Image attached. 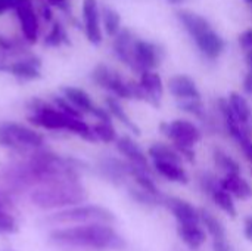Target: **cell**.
Here are the masks:
<instances>
[{
    "mask_svg": "<svg viewBox=\"0 0 252 251\" xmlns=\"http://www.w3.org/2000/svg\"><path fill=\"white\" fill-rule=\"evenodd\" d=\"M83 169H86L83 161L41 148L7 166L3 170V182L9 192H31L55 182L80 180V170Z\"/></svg>",
    "mask_w": 252,
    "mask_h": 251,
    "instance_id": "6da1fadb",
    "label": "cell"
},
{
    "mask_svg": "<svg viewBox=\"0 0 252 251\" xmlns=\"http://www.w3.org/2000/svg\"><path fill=\"white\" fill-rule=\"evenodd\" d=\"M49 244L58 249L105 251L123 250L126 241L123 237L106 223L75 225L58 228L49 232Z\"/></svg>",
    "mask_w": 252,
    "mask_h": 251,
    "instance_id": "7a4b0ae2",
    "label": "cell"
},
{
    "mask_svg": "<svg viewBox=\"0 0 252 251\" xmlns=\"http://www.w3.org/2000/svg\"><path fill=\"white\" fill-rule=\"evenodd\" d=\"M28 108L31 111V114L27 117L28 123L35 127L53 130V132L65 130L68 133L80 136L81 139H84L87 142L97 141L92 132V127L86 121H83V118L71 117V115L62 112L53 104H49L43 99H32L28 104Z\"/></svg>",
    "mask_w": 252,
    "mask_h": 251,
    "instance_id": "3957f363",
    "label": "cell"
},
{
    "mask_svg": "<svg viewBox=\"0 0 252 251\" xmlns=\"http://www.w3.org/2000/svg\"><path fill=\"white\" fill-rule=\"evenodd\" d=\"M89 200V192L80 180H62L35 188L30 192V201L40 210H65L81 206Z\"/></svg>",
    "mask_w": 252,
    "mask_h": 251,
    "instance_id": "277c9868",
    "label": "cell"
},
{
    "mask_svg": "<svg viewBox=\"0 0 252 251\" xmlns=\"http://www.w3.org/2000/svg\"><path fill=\"white\" fill-rule=\"evenodd\" d=\"M176 15L180 24L188 31V34L195 41L199 52L207 59L214 61L220 58V55L226 49V41L205 16L189 9H180Z\"/></svg>",
    "mask_w": 252,
    "mask_h": 251,
    "instance_id": "5b68a950",
    "label": "cell"
},
{
    "mask_svg": "<svg viewBox=\"0 0 252 251\" xmlns=\"http://www.w3.org/2000/svg\"><path fill=\"white\" fill-rule=\"evenodd\" d=\"M44 143V136L30 126L16 121L0 124V146L21 157H27L37 149L46 148Z\"/></svg>",
    "mask_w": 252,
    "mask_h": 251,
    "instance_id": "8992f818",
    "label": "cell"
},
{
    "mask_svg": "<svg viewBox=\"0 0 252 251\" xmlns=\"http://www.w3.org/2000/svg\"><path fill=\"white\" fill-rule=\"evenodd\" d=\"M115 220V216L108 209L97 204H81L69 207L65 210L55 212L43 219L44 223L52 226L63 225H90V223H106L111 225Z\"/></svg>",
    "mask_w": 252,
    "mask_h": 251,
    "instance_id": "52a82bcc",
    "label": "cell"
},
{
    "mask_svg": "<svg viewBox=\"0 0 252 251\" xmlns=\"http://www.w3.org/2000/svg\"><path fill=\"white\" fill-rule=\"evenodd\" d=\"M90 77H92V81L96 86L108 90L115 98H118V99H133L128 81H126L117 71L111 70L108 65H105V64L96 65L93 68Z\"/></svg>",
    "mask_w": 252,
    "mask_h": 251,
    "instance_id": "ba28073f",
    "label": "cell"
},
{
    "mask_svg": "<svg viewBox=\"0 0 252 251\" xmlns=\"http://www.w3.org/2000/svg\"><path fill=\"white\" fill-rule=\"evenodd\" d=\"M161 132L173 142V146L193 148L202 138L201 130L188 120H174L171 123H161Z\"/></svg>",
    "mask_w": 252,
    "mask_h": 251,
    "instance_id": "9c48e42d",
    "label": "cell"
},
{
    "mask_svg": "<svg viewBox=\"0 0 252 251\" xmlns=\"http://www.w3.org/2000/svg\"><path fill=\"white\" fill-rule=\"evenodd\" d=\"M162 59V50L158 44L137 38L133 44V68L137 72L145 71H154L157 67H159Z\"/></svg>",
    "mask_w": 252,
    "mask_h": 251,
    "instance_id": "30bf717a",
    "label": "cell"
},
{
    "mask_svg": "<svg viewBox=\"0 0 252 251\" xmlns=\"http://www.w3.org/2000/svg\"><path fill=\"white\" fill-rule=\"evenodd\" d=\"M83 22L87 40L92 44H100L103 38L100 7L97 0H83Z\"/></svg>",
    "mask_w": 252,
    "mask_h": 251,
    "instance_id": "8fae6325",
    "label": "cell"
},
{
    "mask_svg": "<svg viewBox=\"0 0 252 251\" xmlns=\"http://www.w3.org/2000/svg\"><path fill=\"white\" fill-rule=\"evenodd\" d=\"M97 170L102 175V178H105L108 182L114 185H123L128 176H133L136 166H133L128 161H123L120 158L105 157L99 161Z\"/></svg>",
    "mask_w": 252,
    "mask_h": 251,
    "instance_id": "7c38bea8",
    "label": "cell"
},
{
    "mask_svg": "<svg viewBox=\"0 0 252 251\" xmlns=\"http://www.w3.org/2000/svg\"><path fill=\"white\" fill-rule=\"evenodd\" d=\"M13 12L19 21V27H21L24 40L30 44L37 43L38 34H40V22H38V16L35 13L32 0L18 6Z\"/></svg>",
    "mask_w": 252,
    "mask_h": 251,
    "instance_id": "4fadbf2b",
    "label": "cell"
},
{
    "mask_svg": "<svg viewBox=\"0 0 252 251\" xmlns=\"http://www.w3.org/2000/svg\"><path fill=\"white\" fill-rule=\"evenodd\" d=\"M6 72L24 81L38 80L41 77V61L32 53H25L18 59L9 62Z\"/></svg>",
    "mask_w": 252,
    "mask_h": 251,
    "instance_id": "5bb4252c",
    "label": "cell"
},
{
    "mask_svg": "<svg viewBox=\"0 0 252 251\" xmlns=\"http://www.w3.org/2000/svg\"><path fill=\"white\" fill-rule=\"evenodd\" d=\"M161 206L167 207L171 215L176 217V220L179 222V225H199L201 219H199V210L195 209L190 203L177 198V197H162V203Z\"/></svg>",
    "mask_w": 252,
    "mask_h": 251,
    "instance_id": "9a60e30c",
    "label": "cell"
},
{
    "mask_svg": "<svg viewBox=\"0 0 252 251\" xmlns=\"http://www.w3.org/2000/svg\"><path fill=\"white\" fill-rule=\"evenodd\" d=\"M115 146L118 149V152L121 155L126 157V160L128 163H131L133 166L151 173V167H149V161H148V155L143 152V149L128 136H121L117 139Z\"/></svg>",
    "mask_w": 252,
    "mask_h": 251,
    "instance_id": "2e32d148",
    "label": "cell"
},
{
    "mask_svg": "<svg viewBox=\"0 0 252 251\" xmlns=\"http://www.w3.org/2000/svg\"><path fill=\"white\" fill-rule=\"evenodd\" d=\"M168 90L179 101L201 99V92L196 87L195 81L189 75H185V74L173 75L168 80Z\"/></svg>",
    "mask_w": 252,
    "mask_h": 251,
    "instance_id": "e0dca14e",
    "label": "cell"
},
{
    "mask_svg": "<svg viewBox=\"0 0 252 251\" xmlns=\"http://www.w3.org/2000/svg\"><path fill=\"white\" fill-rule=\"evenodd\" d=\"M136 36L128 28H123L115 37L112 43V50L115 56L126 64L127 67L133 68V44H134Z\"/></svg>",
    "mask_w": 252,
    "mask_h": 251,
    "instance_id": "ac0fdd59",
    "label": "cell"
},
{
    "mask_svg": "<svg viewBox=\"0 0 252 251\" xmlns=\"http://www.w3.org/2000/svg\"><path fill=\"white\" fill-rule=\"evenodd\" d=\"M62 96L72 105L75 107L81 114H90V115H94L96 109H97V105L93 102V99L90 98V95L80 89V87H75V86H66L62 89Z\"/></svg>",
    "mask_w": 252,
    "mask_h": 251,
    "instance_id": "d6986e66",
    "label": "cell"
},
{
    "mask_svg": "<svg viewBox=\"0 0 252 251\" xmlns=\"http://www.w3.org/2000/svg\"><path fill=\"white\" fill-rule=\"evenodd\" d=\"M139 83L148 96V102L154 107H159V99L164 93V83L161 75L155 71H145L140 74Z\"/></svg>",
    "mask_w": 252,
    "mask_h": 251,
    "instance_id": "ffe728a7",
    "label": "cell"
},
{
    "mask_svg": "<svg viewBox=\"0 0 252 251\" xmlns=\"http://www.w3.org/2000/svg\"><path fill=\"white\" fill-rule=\"evenodd\" d=\"M220 188H223L230 195H235L239 200H247L252 197V186L241 175H235V173L226 175L220 180Z\"/></svg>",
    "mask_w": 252,
    "mask_h": 251,
    "instance_id": "44dd1931",
    "label": "cell"
},
{
    "mask_svg": "<svg viewBox=\"0 0 252 251\" xmlns=\"http://www.w3.org/2000/svg\"><path fill=\"white\" fill-rule=\"evenodd\" d=\"M177 234L180 240L190 249V250H198L207 240L205 231L199 225H179L177 226Z\"/></svg>",
    "mask_w": 252,
    "mask_h": 251,
    "instance_id": "7402d4cb",
    "label": "cell"
},
{
    "mask_svg": "<svg viewBox=\"0 0 252 251\" xmlns=\"http://www.w3.org/2000/svg\"><path fill=\"white\" fill-rule=\"evenodd\" d=\"M154 167H155L158 175H161L162 178H165V179H168L171 182H177V183H183V185L189 182L188 173L185 172L182 164L154 161Z\"/></svg>",
    "mask_w": 252,
    "mask_h": 251,
    "instance_id": "603a6c76",
    "label": "cell"
},
{
    "mask_svg": "<svg viewBox=\"0 0 252 251\" xmlns=\"http://www.w3.org/2000/svg\"><path fill=\"white\" fill-rule=\"evenodd\" d=\"M148 155L154 161H164V163H174V164H182V160H183L174 146H170L161 142L151 145L148 149Z\"/></svg>",
    "mask_w": 252,
    "mask_h": 251,
    "instance_id": "cb8c5ba5",
    "label": "cell"
},
{
    "mask_svg": "<svg viewBox=\"0 0 252 251\" xmlns=\"http://www.w3.org/2000/svg\"><path fill=\"white\" fill-rule=\"evenodd\" d=\"M105 104H106V109L109 111V114L114 117V118H117L120 123H123L128 130H131L134 135H140V129L130 120V117L127 115V112L124 111V108H123V105L120 104V99L118 98H115V96H108L106 99H105Z\"/></svg>",
    "mask_w": 252,
    "mask_h": 251,
    "instance_id": "d4e9b609",
    "label": "cell"
},
{
    "mask_svg": "<svg viewBox=\"0 0 252 251\" xmlns=\"http://www.w3.org/2000/svg\"><path fill=\"white\" fill-rule=\"evenodd\" d=\"M227 99H229V104H230V107H232L236 118L239 120V123L250 127V121H251L252 118V111L250 104H248V101L241 93H238V92H232Z\"/></svg>",
    "mask_w": 252,
    "mask_h": 251,
    "instance_id": "484cf974",
    "label": "cell"
},
{
    "mask_svg": "<svg viewBox=\"0 0 252 251\" xmlns=\"http://www.w3.org/2000/svg\"><path fill=\"white\" fill-rule=\"evenodd\" d=\"M100 19H102L103 30L109 37H115L123 30L121 15L111 6H103L100 9Z\"/></svg>",
    "mask_w": 252,
    "mask_h": 251,
    "instance_id": "4316f807",
    "label": "cell"
},
{
    "mask_svg": "<svg viewBox=\"0 0 252 251\" xmlns=\"http://www.w3.org/2000/svg\"><path fill=\"white\" fill-rule=\"evenodd\" d=\"M199 219H201V223L205 226V229L208 231V234L214 240H224L226 238V228H224V225L211 212H208L205 209H201L199 210Z\"/></svg>",
    "mask_w": 252,
    "mask_h": 251,
    "instance_id": "83f0119b",
    "label": "cell"
},
{
    "mask_svg": "<svg viewBox=\"0 0 252 251\" xmlns=\"http://www.w3.org/2000/svg\"><path fill=\"white\" fill-rule=\"evenodd\" d=\"M71 40L68 37V33L65 27L61 22H53L50 31L44 37V44L49 47H59L61 44H69Z\"/></svg>",
    "mask_w": 252,
    "mask_h": 251,
    "instance_id": "f1b7e54d",
    "label": "cell"
},
{
    "mask_svg": "<svg viewBox=\"0 0 252 251\" xmlns=\"http://www.w3.org/2000/svg\"><path fill=\"white\" fill-rule=\"evenodd\" d=\"M213 160L216 163L217 167H220L221 170L226 172V175L229 173H235V175H239L241 172V166L236 160H233L230 155H227L223 149L220 148H214L213 149Z\"/></svg>",
    "mask_w": 252,
    "mask_h": 251,
    "instance_id": "f546056e",
    "label": "cell"
},
{
    "mask_svg": "<svg viewBox=\"0 0 252 251\" xmlns=\"http://www.w3.org/2000/svg\"><path fill=\"white\" fill-rule=\"evenodd\" d=\"M211 198L213 201L216 203L217 207H220L224 213H227L229 216L232 217H236V207H235V203L232 200V195L224 191L223 188H217L213 194H211Z\"/></svg>",
    "mask_w": 252,
    "mask_h": 251,
    "instance_id": "4dcf8cb0",
    "label": "cell"
},
{
    "mask_svg": "<svg viewBox=\"0 0 252 251\" xmlns=\"http://www.w3.org/2000/svg\"><path fill=\"white\" fill-rule=\"evenodd\" d=\"M92 132L97 141H102L105 143H112V142H117V139H118L115 127L112 126V123L97 121L96 124L92 126Z\"/></svg>",
    "mask_w": 252,
    "mask_h": 251,
    "instance_id": "1f68e13d",
    "label": "cell"
},
{
    "mask_svg": "<svg viewBox=\"0 0 252 251\" xmlns=\"http://www.w3.org/2000/svg\"><path fill=\"white\" fill-rule=\"evenodd\" d=\"M19 231L18 220L7 209H0V235H13Z\"/></svg>",
    "mask_w": 252,
    "mask_h": 251,
    "instance_id": "d6a6232c",
    "label": "cell"
},
{
    "mask_svg": "<svg viewBox=\"0 0 252 251\" xmlns=\"http://www.w3.org/2000/svg\"><path fill=\"white\" fill-rule=\"evenodd\" d=\"M128 195L136 203H139L140 206H145V207H149V209L161 206V203H162V198H157V197L151 195L149 192H146V191H143L140 188H130L128 189Z\"/></svg>",
    "mask_w": 252,
    "mask_h": 251,
    "instance_id": "836d02e7",
    "label": "cell"
},
{
    "mask_svg": "<svg viewBox=\"0 0 252 251\" xmlns=\"http://www.w3.org/2000/svg\"><path fill=\"white\" fill-rule=\"evenodd\" d=\"M179 108L182 111H186L195 117H198L199 120H205L207 118V112H205V107L202 104L201 99H190V101H180L179 102Z\"/></svg>",
    "mask_w": 252,
    "mask_h": 251,
    "instance_id": "e575fe53",
    "label": "cell"
},
{
    "mask_svg": "<svg viewBox=\"0 0 252 251\" xmlns=\"http://www.w3.org/2000/svg\"><path fill=\"white\" fill-rule=\"evenodd\" d=\"M56 108H59L62 112H65V114H68V115H71V117H77V118H83V114L75 108V107H72L63 96H55L53 98V102H52Z\"/></svg>",
    "mask_w": 252,
    "mask_h": 251,
    "instance_id": "d590c367",
    "label": "cell"
},
{
    "mask_svg": "<svg viewBox=\"0 0 252 251\" xmlns=\"http://www.w3.org/2000/svg\"><path fill=\"white\" fill-rule=\"evenodd\" d=\"M199 186L205 194H208L211 197V194L220 186V182H217V179L211 173L205 172L199 176Z\"/></svg>",
    "mask_w": 252,
    "mask_h": 251,
    "instance_id": "8d00e7d4",
    "label": "cell"
},
{
    "mask_svg": "<svg viewBox=\"0 0 252 251\" xmlns=\"http://www.w3.org/2000/svg\"><path fill=\"white\" fill-rule=\"evenodd\" d=\"M239 44H241V47H242L245 52L252 50V28L244 31V33L239 36Z\"/></svg>",
    "mask_w": 252,
    "mask_h": 251,
    "instance_id": "74e56055",
    "label": "cell"
},
{
    "mask_svg": "<svg viewBox=\"0 0 252 251\" xmlns=\"http://www.w3.org/2000/svg\"><path fill=\"white\" fill-rule=\"evenodd\" d=\"M213 251H233V249L224 238V240H214L213 241Z\"/></svg>",
    "mask_w": 252,
    "mask_h": 251,
    "instance_id": "f35d334b",
    "label": "cell"
},
{
    "mask_svg": "<svg viewBox=\"0 0 252 251\" xmlns=\"http://www.w3.org/2000/svg\"><path fill=\"white\" fill-rule=\"evenodd\" d=\"M40 12H41V18L47 22H50L53 19V12L49 3H41L40 4Z\"/></svg>",
    "mask_w": 252,
    "mask_h": 251,
    "instance_id": "ab89813d",
    "label": "cell"
},
{
    "mask_svg": "<svg viewBox=\"0 0 252 251\" xmlns=\"http://www.w3.org/2000/svg\"><path fill=\"white\" fill-rule=\"evenodd\" d=\"M244 90L247 95L252 96V71H248V74L244 78Z\"/></svg>",
    "mask_w": 252,
    "mask_h": 251,
    "instance_id": "60d3db41",
    "label": "cell"
},
{
    "mask_svg": "<svg viewBox=\"0 0 252 251\" xmlns=\"http://www.w3.org/2000/svg\"><path fill=\"white\" fill-rule=\"evenodd\" d=\"M245 237L252 243V216L245 219Z\"/></svg>",
    "mask_w": 252,
    "mask_h": 251,
    "instance_id": "b9f144b4",
    "label": "cell"
},
{
    "mask_svg": "<svg viewBox=\"0 0 252 251\" xmlns=\"http://www.w3.org/2000/svg\"><path fill=\"white\" fill-rule=\"evenodd\" d=\"M7 10H9V7H7V3H6V0H0V15L6 13Z\"/></svg>",
    "mask_w": 252,
    "mask_h": 251,
    "instance_id": "7bdbcfd3",
    "label": "cell"
},
{
    "mask_svg": "<svg viewBox=\"0 0 252 251\" xmlns=\"http://www.w3.org/2000/svg\"><path fill=\"white\" fill-rule=\"evenodd\" d=\"M247 64H248V67H250V71H252V50H248L247 52Z\"/></svg>",
    "mask_w": 252,
    "mask_h": 251,
    "instance_id": "ee69618b",
    "label": "cell"
},
{
    "mask_svg": "<svg viewBox=\"0 0 252 251\" xmlns=\"http://www.w3.org/2000/svg\"><path fill=\"white\" fill-rule=\"evenodd\" d=\"M49 4H55V6H65L66 0H47Z\"/></svg>",
    "mask_w": 252,
    "mask_h": 251,
    "instance_id": "f6af8a7d",
    "label": "cell"
},
{
    "mask_svg": "<svg viewBox=\"0 0 252 251\" xmlns=\"http://www.w3.org/2000/svg\"><path fill=\"white\" fill-rule=\"evenodd\" d=\"M167 1H170L171 4H182L185 0H167Z\"/></svg>",
    "mask_w": 252,
    "mask_h": 251,
    "instance_id": "bcb514c9",
    "label": "cell"
},
{
    "mask_svg": "<svg viewBox=\"0 0 252 251\" xmlns=\"http://www.w3.org/2000/svg\"><path fill=\"white\" fill-rule=\"evenodd\" d=\"M247 1H248V3H250V4L252 6V0H247Z\"/></svg>",
    "mask_w": 252,
    "mask_h": 251,
    "instance_id": "7dc6e473",
    "label": "cell"
},
{
    "mask_svg": "<svg viewBox=\"0 0 252 251\" xmlns=\"http://www.w3.org/2000/svg\"><path fill=\"white\" fill-rule=\"evenodd\" d=\"M6 251H15V250H6Z\"/></svg>",
    "mask_w": 252,
    "mask_h": 251,
    "instance_id": "c3c4849f",
    "label": "cell"
}]
</instances>
